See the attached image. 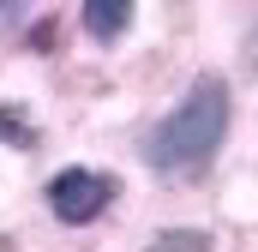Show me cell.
<instances>
[{
  "mask_svg": "<svg viewBox=\"0 0 258 252\" xmlns=\"http://www.w3.org/2000/svg\"><path fill=\"white\" fill-rule=\"evenodd\" d=\"M228 114H234L228 84H222L216 72H204L192 90L180 96V108H168V114L156 120V132L144 138L150 168L168 174V180H198V174L216 162L222 138H228Z\"/></svg>",
  "mask_w": 258,
  "mask_h": 252,
  "instance_id": "obj_1",
  "label": "cell"
},
{
  "mask_svg": "<svg viewBox=\"0 0 258 252\" xmlns=\"http://www.w3.org/2000/svg\"><path fill=\"white\" fill-rule=\"evenodd\" d=\"M108 204H114V180H108L102 168H60V174L48 180V210L60 216L66 228L96 222Z\"/></svg>",
  "mask_w": 258,
  "mask_h": 252,
  "instance_id": "obj_2",
  "label": "cell"
},
{
  "mask_svg": "<svg viewBox=\"0 0 258 252\" xmlns=\"http://www.w3.org/2000/svg\"><path fill=\"white\" fill-rule=\"evenodd\" d=\"M126 24H132V0H84V30L96 42H114Z\"/></svg>",
  "mask_w": 258,
  "mask_h": 252,
  "instance_id": "obj_3",
  "label": "cell"
},
{
  "mask_svg": "<svg viewBox=\"0 0 258 252\" xmlns=\"http://www.w3.org/2000/svg\"><path fill=\"white\" fill-rule=\"evenodd\" d=\"M144 252H210V234L204 228H162Z\"/></svg>",
  "mask_w": 258,
  "mask_h": 252,
  "instance_id": "obj_4",
  "label": "cell"
},
{
  "mask_svg": "<svg viewBox=\"0 0 258 252\" xmlns=\"http://www.w3.org/2000/svg\"><path fill=\"white\" fill-rule=\"evenodd\" d=\"M0 138H12V144H36V132L24 126V114H18V108H0Z\"/></svg>",
  "mask_w": 258,
  "mask_h": 252,
  "instance_id": "obj_5",
  "label": "cell"
},
{
  "mask_svg": "<svg viewBox=\"0 0 258 252\" xmlns=\"http://www.w3.org/2000/svg\"><path fill=\"white\" fill-rule=\"evenodd\" d=\"M24 6H30V0H0V24H12V18H24Z\"/></svg>",
  "mask_w": 258,
  "mask_h": 252,
  "instance_id": "obj_6",
  "label": "cell"
}]
</instances>
